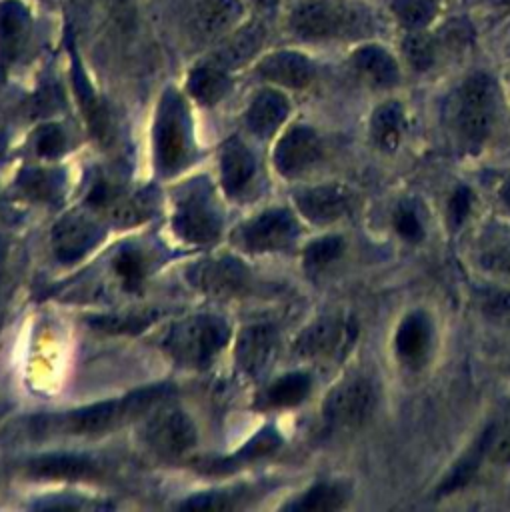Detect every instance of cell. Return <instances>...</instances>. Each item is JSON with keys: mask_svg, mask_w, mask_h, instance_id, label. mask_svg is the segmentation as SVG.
<instances>
[{"mask_svg": "<svg viewBox=\"0 0 510 512\" xmlns=\"http://www.w3.org/2000/svg\"><path fill=\"white\" fill-rule=\"evenodd\" d=\"M170 384H154L120 398L88 404L60 414H36L24 422V436H96L120 428L168 398Z\"/></svg>", "mask_w": 510, "mask_h": 512, "instance_id": "6da1fadb", "label": "cell"}, {"mask_svg": "<svg viewBox=\"0 0 510 512\" xmlns=\"http://www.w3.org/2000/svg\"><path fill=\"white\" fill-rule=\"evenodd\" d=\"M496 118V90L488 74L476 72L456 88L448 108L450 128L466 148L482 146L492 134Z\"/></svg>", "mask_w": 510, "mask_h": 512, "instance_id": "7a4b0ae2", "label": "cell"}, {"mask_svg": "<svg viewBox=\"0 0 510 512\" xmlns=\"http://www.w3.org/2000/svg\"><path fill=\"white\" fill-rule=\"evenodd\" d=\"M228 336L230 330L224 320L210 314H198L176 322L168 330L162 346L176 364L200 370L226 346Z\"/></svg>", "mask_w": 510, "mask_h": 512, "instance_id": "3957f363", "label": "cell"}, {"mask_svg": "<svg viewBox=\"0 0 510 512\" xmlns=\"http://www.w3.org/2000/svg\"><path fill=\"white\" fill-rule=\"evenodd\" d=\"M370 26L368 12L362 6L332 0H314L300 4L290 14V28L310 40L348 38L364 34Z\"/></svg>", "mask_w": 510, "mask_h": 512, "instance_id": "277c9868", "label": "cell"}, {"mask_svg": "<svg viewBox=\"0 0 510 512\" xmlns=\"http://www.w3.org/2000/svg\"><path fill=\"white\" fill-rule=\"evenodd\" d=\"M192 148L190 118L182 96L176 90H166L158 104L156 124H154V152L160 172H178Z\"/></svg>", "mask_w": 510, "mask_h": 512, "instance_id": "5b68a950", "label": "cell"}, {"mask_svg": "<svg viewBox=\"0 0 510 512\" xmlns=\"http://www.w3.org/2000/svg\"><path fill=\"white\" fill-rule=\"evenodd\" d=\"M174 230L180 238L192 244H212L222 232V216L204 180L190 182L176 196L172 218Z\"/></svg>", "mask_w": 510, "mask_h": 512, "instance_id": "8992f818", "label": "cell"}, {"mask_svg": "<svg viewBox=\"0 0 510 512\" xmlns=\"http://www.w3.org/2000/svg\"><path fill=\"white\" fill-rule=\"evenodd\" d=\"M376 408V392L370 380L356 376L340 382L328 392L322 406V416L332 428H358Z\"/></svg>", "mask_w": 510, "mask_h": 512, "instance_id": "52a82bcc", "label": "cell"}, {"mask_svg": "<svg viewBox=\"0 0 510 512\" xmlns=\"http://www.w3.org/2000/svg\"><path fill=\"white\" fill-rule=\"evenodd\" d=\"M298 236L294 216L284 208L266 210L244 222L234 238L236 244L248 252H276L288 248Z\"/></svg>", "mask_w": 510, "mask_h": 512, "instance_id": "ba28073f", "label": "cell"}, {"mask_svg": "<svg viewBox=\"0 0 510 512\" xmlns=\"http://www.w3.org/2000/svg\"><path fill=\"white\" fill-rule=\"evenodd\" d=\"M356 338V324L350 318L326 316L308 324L294 342V352L300 358L324 360L342 356Z\"/></svg>", "mask_w": 510, "mask_h": 512, "instance_id": "9c48e42d", "label": "cell"}, {"mask_svg": "<svg viewBox=\"0 0 510 512\" xmlns=\"http://www.w3.org/2000/svg\"><path fill=\"white\" fill-rule=\"evenodd\" d=\"M142 440L154 454L162 458H178L196 444V428L186 412L166 408L146 420Z\"/></svg>", "mask_w": 510, "mask_h": 512, "instance_id": "30bf717a", "label": "cell"}, {"mask_svg": "<svg viewBox=\"0 0 510 512\" xmlns=\"http://www.w3.org/2000/svg\"><path fill=\"white\" fill-rule=\"evenodd\" d=\"M180 14L186 32L198 42H208L240 18L242 6L238 0H182Z\"/></svg>", "mask_w": 510, "mask_h": 512, "instance_id": "8fae6325", "label": "cell"}, {"mask_svg": "<svg viewBox=\"0 0 510 512\" xmlns=\"http://www.w3.org/2000/svg\"><path fill=\"white\" fill-rule=\"evenodd\" d=\"M188 280L210 296H236L248 288L250 272L240 260L218 256L192 264L188 268Z\"/></svg>", "mask_w": 510, "mask_h": 512, "instance_id": "7c38bea8", "label": "cell"}, {"mask_svg": "<svg viewBox=\"0 0 510 512\" xmlns=\"http://www.w3.org/2000/svg\"><path fill=\"white\" fill-rule=\"evenodd\" d=\"M322 158V142L318 134L308 126H292L274 148L276 170L294 178L310 170Z\"/></svg>", "mask_w": 510, "mask_h": 512, "instance_id": "4fadbf2b", "label": "cell"}, {"mask_svg": "<svg viewBox=\"0 0 510 512\" xmlns=\"http://www.w3.org/2000/svg\"><path fill=\"white\" fill-rule=\"evenodd\" d=\"M102 228L84 214H66L52 228V250L60 262H76L102 238Z\"/></svg>", "mask_w": 510, "mask_h": 512, "instance_id": "5bb4252c", "label": "cell"}, {"mask_svg": "<svg viewBox=\"0 0 510 512\" xmlns=\"http://www.w3.org/2000/svg\"><path fill=\"white\" fill-rule=\"evenodd\" d=\"M300 214L314 224H332L352 210V194L340 184H320L294 196Z\"/></svg>", "mask_w": 510, "mask_h": 512, "instance_id": "9a60e30c", "label": "cell"}, {"mask_svg": "<svg viewBox=\"0 0 510 512\" xmlns=\"http://www.w3.org/2000/svg\"><path fill=\"white\" fill-rule=\"evenodd\" d=\"M72 78H74V88H76L78 102L82 106L90 134L96 138V142L102 148H106V150L114 148L116 140H118L114 116H112L110 108L106 106V102L94 94V90H92L88 78L84 76L80 62L76 58H74V66H72Z\"/></svg>", "mask_w": 510, "mask_h": 512, "instance_id": "2e32d148", "label": "cell"}, {"mask_svg": "<svg viewBox=\"0 0 510 512\" xmlns=\"http://www.w3.org/2000/svg\"><path fill=\"white\" fill-rule=\"evenodd\" d=\"M276 330L270 324L246 326L236 342V364L248 376H260L276 350Z\"/></svg>", "mask_w": 510, "mask_h": 512, "instance_id": "e0dca14e", "label": "cell"}, {"mask_svg": "<svg viewBox=\"0 0 510 512\" xmlns=\"http://www.w3.org/2000/svg\"><path fill=\"white\" fill-rule=\"evenodd\" d=\"M30 32V14L18 0L0 2V74L20 56Z\"/></svg>", "mask_w": 510, "mask_h": 512, "instance_id": "ac0fdd59", "label": "cell"}, {"mask_svg": "<svg viewBox=\"0 0 510 512\" xmlns=\"http://www.w3.org/2000/svg\"><path fill=\"white\" fill-rule=\"evenodd\" d=\"M26 472L50 480H90L100 474L92 460L76 454H40L26 462Z\"/></svg>", "mask_w": 510, "mask_h": 512, "instance_id": "d6986e66", "label": "cell"}, {"mask_svg": "<svg viewBox=\"0 0 510 512\" xmlns=\"http://www.w3.org/2000/svg\"><path fill=\"white\" fill-rule=\"evenodd\" d=\"M350 62L358 78L372 88H392L400 82V70L396 60L380 46L368 44L358 48L352 54Z\"/></svg>", "mask_w": 510, "mask_h": 512, "instance_id": "ffe728a7", "label": "cell"}, {"mask_svg": "<svg viewBox=\"0 0 510 512\" xmlns=\"http://www.w3.org/2000/svg\"><path fill=\"white\" fill-rule=\"evenodd\" d=\"M258 74L280 86L306 88L314 78V66L304 54L284 50L266 56L258 66Z\"/></svg>", "mask_w": 510, "mask_h": 512, "instance_id": "44dd1931", "label": "cell"}, {"mask_svg": "<svg viewBox=\"0 0 510 512\" xmlns=\"http://www.w3.org/2000/svg\"><path fill=\"white\" fill-rule=\"evenodd\" d=\"M222 186L228 196H242L256 174V160L252 152L238 140L230 138L220 154Z\"/></svg>", "mask_w": 510, "mask_h": 512, "instance_id": "7402d4cb", "label": "cell"}, {"mask_svg": "<svg viewBox=\"0 0 510 512\" xmlns=\"http://www.w3.org/2000/svg\"><path fill=\"white\" fill-rule=\"evenodd\" d=\"M280 444H282V438L274 428H262V430L256 432V436H252L232 456L202 462L198 468L202 472H208V474H228V472H234V470L254 462V460H260V458L272 454L274 450H278Z\"/></svg>", "mask_w": 510, "mask_h": 512, "instance_id": "603a6c76", "label": "cell"}, {"mask_svg": "<svg viewBox=\"0 0 510 512\" xmlns=\"http://www.w3.org/2000/svg\"><path fill=\"white\" fill-rule=\"evenodd\" d=\"M430 340H432V330H430L428 318L422 312H412L400 322L394 336V348L402 362L416 366L426 360L430 350Z\"/></svg>", "mask_w": 510, "mask_h": 512, "instance_id": "cb8c5ba5", "label": "cell"}, {"mask_svg": "<svg viewBox=\"0 0 510 512\" xmlns=\"http://www.w3.org/2000/svg\"><path fill=\"white\" fill-rule=\"evenodd\" d=\"M264 34H266L264 26L260 22H250V24L242 26L224 44H220V48L214 52L210 64H214L222 70L236 68V66L244 64L260 50V46L264 42Z\"/></svg>", "mask_w": 510, "mask_h": 512, "instance_id": "d4e9b609", "label": "cell"}, {"mask_svg": "<svg viewBox=\"0 0 510 512\" xmlns=\"http://www.w3.org/2000/svg\"><path fill=\"white\" fill-rule=\"evenodd\" d=\"M288 110H290V104L280 92L262 90L260 94H256V98L248 106L246 124L256 136L268 138L286 120Z\"/></svg>", "mask_w": 510, "mask_h": 512, "instance_id": "484cf974", "label": "cell"}, {"mask_svg": "<svg viewBox=\"0 0 510 512\" xmlns=\"http://www.w3.org/2000/svg\"><path fill=\"white\" fill-rule=\"evenodd\" d=\"M406 120L400 102L380 104L370 118V138L382 152H394L404 136Z\"/></svg>", "mask_w": 510, "mask_h": 512, "instance_id": "4316f807", "label": "cell"}, {"mask_svg": "<svg viewBox=\"0 0 510 512\" xmlns=\"http://www.w3.org/2000/svg\"><path fill=\"white\" fill-rule=\"evenodd\" d=\"M190 94L204 106H212L220 102L230 90V78L226 70L214 64H202L192 70L188 78Z\"/></svg>", "mask_w": 510, "mask_h": 512, "instance_id": "83f0119b", "label": "cell"}, {"mask_svg": "<svg viewBox=\"0 0 510 512\" xmlns=\"http://www.w3.org/2000/svg\"><path fill=\"white\" fill-rule=\"evenodd\" d=\"M158 206V196L152 188L132 192L130 196L116 198L110 206V216L120 226H136L148 220Z\"/></svg>", "mask_w": 510, "mask_h": 512, "instance_id": "f1b7e54d", "label": "cell"}, {"mask_svg": "<svg viewBox=\"0 0 510 512\" xmlns=\"http://www.w3.org/2000/svg\"><path fill=\"white\" fill-rule=\"evenodd\" d=\"M16 184L22 190V194L32 200L54 202L62 194L64 178H62V172H58V170L28 168L18 174Z\"/></svg>", "mask_w": 510, "mask_h": 512, "instance_id": "f546056e", "label": "cell"}, {"mask_svg": "<svg viewBox=\"0 0 510 512\" xmlns=\"http://www.w3.org/2000/svg\"><path fill=\"white\" fill-rule=\"evenodd\" d=\"M310 392V376L304 372H290L274 380L264 392V406L290 408L300 404Z\"/></svg>", "mask_w": 510, "mask_h": 512, "instance_id": "4dcf8cb0", "label": "cell"}, {"mask_svg": "<svg viewBox=\"0 0 510 512\" xmlns=\"http://www.w3.org/2000/svg\"><path fill=\"white\" fill-rule=\"evenodd\" d=\"M346 506V490L340 484L320 482L300 494L294 502H290L288 510L302 512H332Z\"/></svg>", "mask_w": 510, "mask_h": 512, "instance_id": "1f68e13d", "label": "cell"}, {"mask_svg": "<svg viewBox=\"0 0 510 512\" xmlns=\"http://www.w3.org/2000/svg\"><path fill=\"white\" fill-rule=\"evenodd\" d=\"M442 48H444V44H442L440 36L424 34L420 30L410 32L404 38V44H402V52H404L406 62L410 64V68H414L418 72L430 70L438 62V58L442 54Z\"/></svg>", "mask_w": 510, "mask_h": 512, "instance_id": "d6a6232c", "label": "cell"}, {"mask_svg": "<svg viewBox=\"0 0 510 512\" xmlns=\"http://www.w3.org/2000/svg\"><path fill=\"white\" fill-rule=\"evenodd\" d=\"M478 260L484 268L510 276V230L490 228L480 242Z\"/></svg>", "mask_w": 510, "mask_h": 512, "instance_id": "836d02e7", "label": "cell"}, {"mask_svg": "<svg viewBox=\"0 0 510 512\" xmlns=\"http://www.w3.org/2000/svg\"><path fill=\"white\" fill-rule=\"evenodd\" d=\"M392 12L406 30L414 32L436 18L438 0H394Z\"/></svg>", "mask_w": 510, "mask_h": 512, "instance_id": "e575fe53", "label": "cell"}, {"mask_svg": "<svg viewBox=\"0 0 510 512\" xmlns=\"http://www.w3.org/2000/svg\"><path fill=\"white\" fill-rule=\"evenodd\" d=\"M158 312L142 314H118V316H90L88 324L108 334H138L156 320Z\"/></svg>", "mask_w": 510, "mask_h": 512, "instance_id": "d590c367", "label": "cell"}, {"mask_svg": "<svg viewBox=\"0 0 510 512\" xmlns=\"http://www.w3.org/2000/svg\"><path fill=\"white\" fill-rule=\"evenodd\" d=\"M486 458L494 464H510V416L490 422L482 430Z\"/></svg>", "mask_w": 510, "mask_h": 512, "instance_id": "8d00e7d4", "label": "cell"}, {"mask_svg": "<svg viewBox=\"0 0 510 512\" xmlns=\"http://www.w3.org/2000/svg\"><path fill=\"white\" fill-rule=\"evenodd\" d=\"M344 252V240L340 236H322L304 248V268L308 272H320Z\"/></svg>", "mask_w": 510, "mask_h": 512, "instance_id": "74e56055", "label": "cell"}, {"mask_svg": "<svg viewBox=\"0 0 510 512\" xmlns=\"http://www.w3.org/2000/svg\"><path fill=\"white\" fill-rule=\"evenodd\" d=\"M114 270L126 290H138L146 278V260L140 250L124 246L114 256Z\"/></svg>", "mask_w": 510, "mask_h": 512, "instance_id": "f35d334b", "label": "cell"}, {"mask_svg": "<svg viewBox=\"0 0 510 512\" xmlns=\"http://www.w3.org/2000/svg\"><path fill=\"white\" fill-rule=\"evenodd\" d=\"M244 496H246V490H240V488L202 492V494H194L188 500H184L180 504V508H186V510H230V508H236Z\"/></svg>", "mask_w": 510, "mask_h": 512, "instance_id": "ab89813d", "label": "cell"}, {"mask_svg": "<svg viewBox=\"0 0 510 512\" xmlns=\"http://www.w3.org/2000/svg\"><path fill=\"white\" fill-rule=\"evenodd\" d=\"M34 148L44 158L60 156L66 150V134L58 124H44L34 132Z\"/></svg>", "mask_w": 510, "mask_h": 512, "instance_id": "60d3db41", "label": "cell"}, {"mask_svg": "<svg viewBox=\"0 0 510 512\" xmlns=\"http://www.w3.org/2000/svg\"><path fill=\"white\" fill-rule=\"evenodd\" d=\"M392 224H394V230L398 232V236L404 238L406 242H420L424 238L422 220L412 206H406V204L398 206L394 210Z\"/></svg>", "mask_w": 510, "mask_h": 512, "instance_id": "b9f144b4", "label": "cell"}, {"mask_svg": "<svg viewBox=\"0 0 510 512\" xmlns=\"http://www.w3.org/2000/svg\"><path fill=\"white\" fill-rule=\"evenodd\" d=\"M472 204H474V194L470 188L460 186L452 192L450 200H448V222L456 228L460 226L468 214L472 212Z\"/></svg>", "mask_w": 510, "mask_h": 512, "instance_id": "7bdbcfd3", "label": "cell"}, {"mask_svg": "<svg viewBox=\"0 0 510 512\" xmlns=\"http://www.w3.org/2000/svg\"><path fill=\"white\" fill-rule=\"evenodd\" d=\"M120 196V192L106 180V178H98L88 192V204L96 206V208H110L112 202Z\"/></svg>", "mask_w": 510, "mask_h": 512, "instance_id": "ee69618b", "label": "cell"}, {"mask_svg": "<svg viewBox=\"0 0 510 512\" xmlns=\"http://www.w3.org/2000/svg\"><path fill=\"white\" fill-rule=\"evenodd\" d=\"M486 306L490 308L492 316H502V318H510V294H502V296H492L486 300Z\"/></svg>", "mask_w": 510, "mask_h": 512, "instance_id": "f6af8a7d", "label": "cell"}, {"mask_svg": "<svg viewBox=\"0 0 510 512\" xmlns=\"http://www.w3.org/2000/svg\"><path fill=\"white\" fill-rule=\"evenodd\" d=\"M260 8H264V10H270V8H274L276 6V0H254Z\"/></svg>", "mask_w": 510, "mask_h": 512, "instance_id": "bcb514c9", "label": "cell"}, {"mask_svg": "<svg viewBox=\"0 0 510 512\" xmlns=\"http://www.w3.org/2000/svg\"><path fill=\"white\" fill-rule=\"evenodd\" d=\"M74 2H78L80 6H90V4H98V2H102V0H74Z\"/></svg>", "mask_w": 510, "mask_h": 512, "instance_id": "7dc6e473", "label": "cell"}, {"mask_svg": "<svg viewBox=\"0 0 510 512\" xmlns=\"http://www.w3.org/2000/svg\"><path fill=\"white\" fill-rule=\"evenodd\" d=\"M4 252H6V246H4V242L0 240V262H2V258H4Z\"/></svg>", "mask_w": 510, "mask_h": 512, "instance_id": "c3c4849f", "label": "cell"}, {"mask_svg": "<svg viewBox=\"0 0 510 512\" xmlns=\"http://www.w3.org/2000/svg\"><path fill=\"white\" fill-rule=\"evenodd\" d=\"M506 200H508V206H510V188H508V192H506Z\"/></svg>", "mask_w": 510, "mask_h": 512, "instance_id": "681fc988", "label": "cell"}, {"mask_svg": "<svg viewBox=\"0 0 510 512\" xmlns=\"http://www.w3.org/2000/svg\"><path fill=\"white\" fill-rule=\"evenodd\" d=\"M504 4H506V6H508V8H510V0H504Z\"/></svg>", "mask_w": 510, "mask_h": 512, "instance_id": "f907efd6", "label": "cell"}]
</instances>
